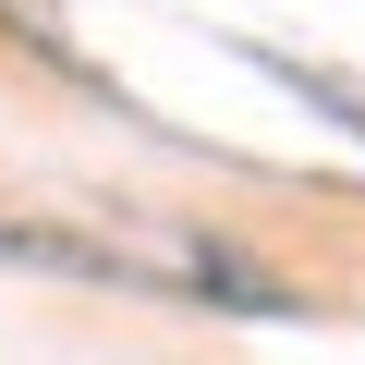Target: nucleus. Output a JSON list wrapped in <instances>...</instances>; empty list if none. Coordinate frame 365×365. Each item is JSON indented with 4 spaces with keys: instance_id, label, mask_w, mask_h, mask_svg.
<instances>
[]
</instances>
